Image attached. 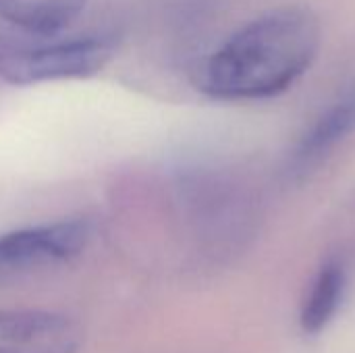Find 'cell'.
Instances as JSON below:
<instances>
[{"label": "cell", "instance_id": "obj_1", "mask_svg": "<svg viewBox=\"0 0 355 353\" xmlns=\"http://www.w3.org/2000/svg\"><path fill=\"white\" fill-rule=\"evenodd\" d=\"M320 23L310 8L270 10L229 35L196 73V85L214 100H266L287 92L316 60Z\"/></svg>", "mask_w": 355, "mask_h": 353}, {"label": "cell", "instance_id": "obj_2", "mask_svg": "<svg viewBox=\"0 0 355 353\" xmlns=\"http://www.w3.org/2000/svg\"><path fill=\"white\" fill-rule=\"evenodd\" d=\"M114 37L100 33L37 35L0 29V81L35 85L96 75L112 58Z\"/></svg>", "mask_w": 355, "mask_h": 353}, {"label": "cell", "instance_id": "obj_3", "mask_svg": "<svg viewBox=\"0 0 355 353\" xmlns=\"http://www.w3.org/2000/svg\"><path fill=\"white\" fill-rule=\"evenodd\" d=\"M92 225L83 218L56 221L0 235V285L69 264L87 248Z\"/></svg>", "mask_w": 355, "mask_h": 353}, {"label": "cell", "instance_id": "obj_4", "mask_svg": "<svg viewBox=\"0 0 355 353\" xmlns=\"http://www.w3.org/2000/svg\"><path fill=\"white\" fill-rule=\"evenodd\" d=\"M83 329L46 310H0V353H77Z\"/></svg>", "mask_w": 355, "mask_h": 353}, {"label": "cell", "instance_id": "obj_5", "mask_svg": "<svg viewBox=\"0 0 355 353\" xmlns=\"http://www.w3.org/2000/svg\"><path fill=\"white\" fill-rule=\"evenodd\" d=\"M355 133V81L335 102H331L322 114L310 125L300 139L291 156V173L306 175L314 171L339 144Z\"/></svg>", "mask_w": 355, "mask_h": 353}, {"label": "cell", "instance_id": "obj_6", "mask_svg": "<svg viewBox=\"0 0 355 353\" xmlns=\"http://www.w3.org/2000/svg\"><path fill=\"white\" fill-rule=\"evenodd\" d=\"M85 4L87 0H0V19L8 29L56 35L79 19Z\"/></svg>", "mask_w": 355, "mask_h": 353}, {"label": "cell", "instance_id": "obj_7", "mask_svg": "<svg viewBox=\"0 0 355 353\" xmlns=\"http://www.w3.org/2000/svg\"><path fill=\"white\" fill-rule=\"evenodd\" d=\"M345 283L347 279L341 264L329 262L320 268L302 308V329L306 333L316 335L327 329L341 306Z\"/></svg>", "mask_w": 355, "mask_h": 353}]
</instances>
